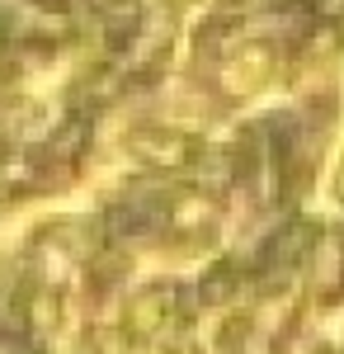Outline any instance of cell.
I'll list each match as a JSON object with an SVG mask.
<instances>
[{"label": "cell", "mask_w": 344, "mask_h": 354, "mask_svg": "<svg viewBox=\"0 0 344 354\" xmlns=\"http://www.w3.org/2000/svg\"><path fill=\"white\" fill-rule=\"evenodd\" d=\"M316 10H321V15H335V19H344V0H321Z\"/></svg>", "instance_id": "6da1fadb"}]
</instances>
